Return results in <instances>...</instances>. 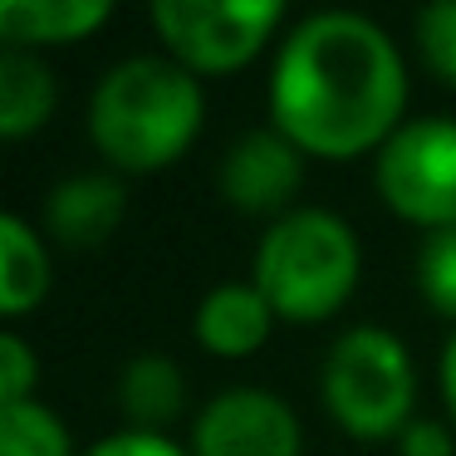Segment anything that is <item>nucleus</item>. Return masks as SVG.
I'll list each match as a JSON object with an SVG mask.
<instances>
[{
	"mask_svg": "<svg viewBox=\"0 0 456 456\" xmlns=\"http://www.w3.org/2000/svg\"><path fill=\"white\" fill-rule=\"evenodd\" d=\"M275 309L256 285H216L207 299L197 305L191 334L207 354L216 358H250L265 348L270 329H275Z\"/></svg>",
	"mask_w": 456,
	"mask_h": 456,
	"instance_id": "10",
	"label": "nucleus"
},
{
	"mask_svg": "<svg viewBox=\"0 0 456 456\" xmlns=\"http://www.w3.org/2000/svg\"><path fill=\"white\" fill-rule=\"evenodd\" d=\"M60 84L30 50H0V138L20 142L54 118Z\"/></svg>",
	"mask_w": 456,
	"mask_h": 456,
	"instance_id": "12",
	"label": "nucleus"
},
{
	"mask_svg": "<svg viewBox=\"0 0 456 456\" xmlns=\"http://www.w3.org/2000/svg\"><path fill=\"white\" fill-rule=\"evenodd\" d=\"M442 397H446L452 422H456V334L446 338V348H442Z\"/></svg>",
	"mask_w": 456,
	"mask_h": 456,
	"instance_id": "21",
	"label": "nucleus"
},
{
	"mask_svg": "<svg viewBox=\"0 0 456 456\" xmlns=\"http://www.w3.org/2000/svg\"><path fill=\"white\" fill-rule=\"evenodd\" d=\"M118 403L128 412L133 432H162L187 407V378L167 354H138L128 358L118 378Z\"/></svg>",
	"mask_w": 456,
	"mask_h": 456,
	"instance_id": "13",
	"label": "nucleus"
},
{
	"mask_svg": "<svg viewBox=\"0 0 456 456\" xmlns=\"http://www.w3.org/2000/svg\"><path fill=\"white\" fill-rule=\"evenodd\" d=\"M305 187V152L280 128H256L231 142L221 158V197L246 216H289V201Z\"/></svg>",
	"mask_w": 456,
	"mask_h": 456,
	"instance_id": "8",
	"label": "nucleus"
},
{
	"mask_svg": "<svg viewBox=\"0 0 456 456\" xmlns=\"http://www.w3.org/2000/svg\"><path fill=\"white\" fill-rule=\"evenodd\" d=\"M128 211V191L118 177H99V172H84V177H64L60 187L45 201V226L60 246L69 250H94L113 236V226Z\"/></svg>",
	"mask_w": 456,
	"mask_h": 456,
	"instance_id": "9",
	"label": "nucleus"
},
{
	"mask_svg": "<svg viewBox=\"0 0 456 456\" xmlns=\"http://www.w3.org/2000/svg\"><path fill=\"white\" fill-rule=\"evenodd\" d=\"M197 456H299V417L265 387H226L197 412Z\"/></svg>",
	"mask_w": 456,
	"mask_h": 456,
	"instance_id": "7",
	"label": "nucleus"
},
{
	"mask_svg": "<svg viewBox=\"0 0 456 456\" xmlns=\"http://www.w3.org/2000/svg\"><path fill=\"white\" fill-rule=\"evenodd\" d=\"M35 383H40V363H35V348L25 344L15 329L0 334V407L11 403H35Z\"/></svg>",
	"mask_w": 456,
	"mask_h": 456,
	"instance_id": "18",
	"label": "nucleus"
},
{
	"mask_svg": "<svg viewBox=\"0 0 456 456\" xmlns=\"http://www.w3.org/2000/svg\"><path fill=\"white\" fill-rule=\"evenodd\" d=\"M324 407L354 442H387L403 436L417 403V368L403 338L387 329H348L324 358Z\"/></svg>",
	"mask_w": 456,
	"mask_h": 456,
	"instance_id": "4",
	"label": "nucleus"
},
{
	"mask_svg": "<svg viewBox=\"0 0 456 456\" xmlns=\"http://www.w3.org/2000/svg\"><path fill=\"white\" fill-rule=\"evenodd\" d=\"M50 295V250L35 236L30 221L0 216V309L25 319Z\"/></svg>",
	"mask_w": 456,
	"mask_h": 456,
	"instance_id": "14",
	"label": "nucleus"
},
{
	"mask_svg": "<svg viewBox=\"0 0 456 456\" xmlns=\"http://www.w3.org/2000/svg\"><path fill=\"white\" fill-rule=\"evenodd\" d=\"M397 456H456V442L442 422L417 417V422H407L403 436H397Z\"/></svg>",
	"mask_w": 456,
	"mask_h": 456,
	"instance_id": "20",
	"label": "nucleus"
},
{
	"mask_svg": "<svg viewBox=\"0 0 456 456\" xmlns=\"http://www.w3.org/2000/svg\"><path fill=\"white\" fill-rule=\"evenodd\" d=\"M84 456H187V452L177 442H167L162 432H113Z\"/></svg>",
	"mask_w": 456,
	"mask_h": 456,
	"instance_id": "19",
	"label": "nucleus"
},
{
	"mask_svg": "<svg viewBox=\"0 0 456 456\" xmlns=\"http://www.w3.org/2000/svg\"><path fill=\"white\" fill-rule=\"evenodd\" d=\"M109 0H5L0 5V40L5 50H45V45L89 40L109 25Z\"/></svg>",
	"mask_w": 456,
	"mask_h": 456,
	"instance_id": "11",
	"label": "nucleus"
},
{
	"mask_svg": "<svg viewBox=\"0 0 456 456\" xmlns=\"http://www.w3.org/2000/svg\"><path fill=\"white\" fill-rule=\"evenodd\" d=\"M403 54L368 15H309L275 54L270 118L305 158L348 162L383 152V142L403 128Z\"/></svg>",
	"mask_w": 456,
	"mask_h": 456,
	"instance_id": "1",
	"label": "nucleus"
},
{
	"mask_svg": "<svg viewBox=\"0 0 456 456\" xmlns=\"http://www.w3.org/2000/svg\"><path fill=\"white\" fill-rule=\"evenodd\" d=\"M207 94L191 69L162 54L113 64L89 99L94 148L118 172H162L197 142Z\"/></svg>",
	"mask_w": 456,
	"mask_h": 456,
	"instance_id": "2",
	"label": "nucleus"
},
{
	"mask_svg": "<svg viewBox=\"0 0 456 456\" xmlns=\"http://www.w3.org/2000/svg\"><path fill=\"white\" fill-rule=\"evenodd\" d=\"M167 60L191 74L246 69L285 20L280 0H158L148 11Z\"/></svg>",
	"mask_w": 456,
	"mask_h": 456,
	"instance_id": "5",
	"label": "nucleus"
},
{
	"mask_svg": "<svg viewBox=\"0 0 456 456\" xmlns=\"http://www.w3.org/2000/svg\"><path fill=\"white\" fill-rule=\"evenodd\" d=\"M378 197L393 216L432 231L456 226V118H412L373 162Z\"/></svg>",
	"mask_w": 456,
	"mask_h": 456,
	"instance_id": "6",
	"label": "nucleus"
},
{
	"mask_svg": "<svg viewBox=\"0 0 456 456\" xmlns=\"http://www.w3.org/2000/svg\"><path fill=\"white\" fill-rule=\"evenodd\" d=\"M417 289L442 319H456V226L432 231L417 250Z\"/></svg>",
	"mask_w": 456,
	"mask_h": 456,
	"instance_id": "16",
	"label": "nucleus"
},
{
	"mask_svg": "<svg viewBox=\"0 0 456 456\" xmlns=\"http://www.w3.org/2000/svg\"><path fill=\"white\" fill-rule=\"evenodd\" d=\"M363 250L344 216L299 207L280 216L256 246L250 285L270 299L285 324H324L354 299Z\"/></svg>",
	"mask_w": 456,
	"mask_h": 456,
	"instance_id": "3",
	"label": "nucleus"
},
{
	"mask_svg": "<svg viewBox=\"0 0 456 456\" xmlns=\"http://www.w3.org/2000/svg\"><path fill=\"white\" fill-rule=\"evenodd\" d=\"M417 50H422L427 69L456 89V0L427 5L417 15Z\"/></svg>",
	"mask_w": 456,
	"mask_h": 456,
	"instance_id": "17",
	"label": "nucleus"
},
{
	"mask_svg": "<svg viewBox=\"0 0 456 456\" xmlns=\"http://www.w3.org/2000/svg\"><path fill=\"white\" fill-rule=\"evenodd\" d=\"M0 456H74L64 422L40 403L0 407Z\"/></svg>",
	"mask_w": 456,
	"mask_h": 456,
	"instance_id": "15",
	"label": "nucleus"
}]
</instances>
